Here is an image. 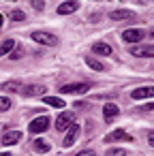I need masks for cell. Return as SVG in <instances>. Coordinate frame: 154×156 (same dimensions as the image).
Here are the masks:
<instances>
[{
	"instance_id": "1",
	"label": "cell",
	"mask_w": 154,
	"mask_h": 156,
	"mask_svg": "<svg viewBox=\"0 0 154 156\" xmlns=\"http://www.w3.org/2000/svg\"><path fill=\"white\" fill-rule=\"evenodd\" d=\"M32 41L34 43H41V45H49V47H54V45H58V37H54L52 32H43V30H34L32 34Z\"/></svg>"
},
{
	"instance_id": "2",
	"label": "cell",
	"mask_w": 154,
	"mask_h": 156,
	"mask_svg": "<svg viewBox=\"0 0 154 156\" xmlns=\"http://www.w3.org/2000/svg\"><path fill=\"white\" fill-rule=\"evenodd\" d=\"M73 122H75V113H73V111H62V113L56 118V128H58V130H66Z\"/></svg>"
},
{
	"instance_id": "3",
	"label": "cell",
	"mask_w": 154,
	"mask_h": 156,
	"mask_svg": "<svg viewBox=\"0 0 154 156\" xmlns=\"http://www.w3.org/2000/svg\"><path fill=\"white\" fill-rule=\"evenodd\" d=\"M47 128H49V118L47 115H39V118H34L30 122V133L32 135H39V133H43Z\"/></svg>"
},
{
	"instance_id": "4",
	"label": "cell",
	"mask_w": 154,
	"mask_h": 156,
	"mask_svg": "<svg viewBox=\"0 0 154 156\" xmlns=\"http://www.w3.org/2000/svg\"><path fill=\"white\" fill-rule=\"evenodd\" d=\"M79 130H81V128H79V124H75V122H73V124L66 128V137L62 139V145H64V147H71V145L77 141V137H79Z\"/></svg>"
},
{
	"instance_id": "5",
	"label": "cell",
	"mask_w": 154,
	"mask_h": 156,
	"mask_svg": "<svg viewBox=\"0 0 154 156\" xmlns=\"http://www.w3.org/2000/svg\"><path fill=\"white\" fill-rule=\"evenodd\" d=\"M62 94H86L88 92V86L86 83H64L60 88Z\"/></svg>"
},
{
	"instance_id": "6",
	"label": "cell",
	"mask_w": 154,
	"mask_h": 156,
	"mask_svg": "<svg viewBox=\"0 0 154 156\" xmlns=\"http://www.w3.org/2000/svg\"><path fill=\"white\" fill-rule=\"evenodd\" d=\"M109 17L113 22H126V20H135V13L131 9H116V11L109 13Z\"/></svg>"
},
{
	"instance_id": "7",
	"label": "cell",
	"mask_w": 154,
	"mask_h": 156,
	"mask_svg": "<svg viewBox=\"0 0 154 156\" xmlns=\"http://www.w3.org/2000/svg\"><path fill=\"white\" fill-rule=\"evenodd\" d=\"M122 39H124L126 43H139V41L143 39V30H139V28H128V30L122 32Z\"/></svg>"
},
{
	"instance_id": "8",
	"label": "cell",
	"mask_w": 154,
	"mask_h": 156,
	"mask_svg": "<svg viewBox=\"0 0 154 156\" xmlns=\"http://www.w3.org/2000/svg\"><path fill=\"white\" fill-rule=\"evenodd\" d=\"M105 141L107 143H113V141H133V137L126 133V130H122V128H118V130H113V133H109L107 137H105Z\"/></svg>"
},
{
	"instance_id": "9",
	"label": "cell",
	"mask_w": 154,
	"mask_h": 156,
	"mask_svg": "<svg viewBox=\"0 0 154 156\" xmlns=\"http://www.w3.org/2000/svg\"><path fill=\"white\" fill-rule=\"evenodd\" d=\"M79 9V2L77 0H69V2H62L60 7H58V13L60 15H71V13H75Z\"/></svg>"
},
{
	"instance_id": "10",
	"label": "cell",
	"mask_w": 154,
	"mask_h": 156,
	"mask_svg": "<svg viewBox=\"0 0 154 156\" xmlns=\"http://www.w3.org/2000/svg\"><path fill=\"white\" fill-rule=\"evenodd\" d=\"M20 139H22V133H20V130H9V133L2 135V139H0V141H2V145H15Z\"/></svg>"
},
{
	"instance_id": "11",
	"label": "cell",
	"mask_w": 154,
	"mask_h": 156,
	"mask_svg": "<svg viewBox=\"0 0 154 156\" xmlns=\"http://www.w3.org/2000/svg\"><path fill=\"white\" fill-rule=\"evenodd\" d=\"M120 113V109H118V105H113V103H107L105 107H103V115H105V122H111L116 115Z\"/></svg>"
},
{
	"instance_id": "12",
	"label": "cell",
	"mask_w": 154,
	"mask_h": 156,
	"mask_svg": "<svg viewBox=\"0 0 154 156\" xmlns=\"http://www.w3.org/2000/svg\"><path fill=\"white\" fill-rule=\"evenodd\" d=\"M152 96V88H137V90H133L131 92V98L133 101H141V98H150Z\"/></svg>"
},
{
	"instance_id": "13",
	"label": "cell",
	"mask_w": 154,
	"mask_h": 156,
	"mask_svg": "<svg viewBox=\"0 0 154 156\" xmlns=\"http://www.w3.org/2000/svg\"><path fill=\"white\" fill-rule=\"evenodd\" d=\"M92 51L98 54V56H111V45L101 41V43H94V45H92Z\"/></svg>"
},
{
	"instance_id": "14",
	"label": "cell",
	"mask_w": 154,
	"mask_h": 156,
	"mask_svg": "<svg viewBox=\"0 0 154 156\" xmlns=\"http://www.w3.org/2000/svg\"><path fill=\"white\" fill-rule=\"evenodd\" d=\"M131 54L137 56V58H148V56H152V47H148V45H135L131 49Z\"/></svg>"
},
{
	"instance_id": "15",
	"label": "cell",
	"mask_w": 154,
	"mask_h": 156,
	"mask_svg": "<svg viewBox=\"0 0 154 156\" xmlns=\"http://www.w3.org/2000/svg\"><path fill=\"white\" fill-rule=\"evenodd\" d=\"M22 92H24L26 96H43V94H45V88H43V86H26Z\"/></svg>"
},
{
	"instance_id": "16",
	"label": "cell",
	"mask_w": 154,
	"mask_h": 156,
	"mask_svg": "<svg viewBox=\"0 0 154 156\" xmlns=\"http://www.w3.org/2000/svg\"><path fill=\"white\" fill-rule=\"evenodd\" d=\"M43 103L45 105H49V107H58V109H62L66 103L62 101V98H58V96H43Z\"/></svg>"
},
{
	"instance_id": "17",
	"label": "cell",
	"mask_w": 154,
	"mask_h": 156,
	"mask_svg": "<svg viewBox=\"0 0 154 156\" xmlns=\"http://www.w3.org/2000/svg\"><path fill=\"white\" fill-rule=\"evenodd\" d=\"M84 60H86V64H88L90 69H94V71H105V64H103L101 60H96V58H92V56H86Z\"/></svg>"
},
{
	"instance_id": "18",
	"label": "cell",
	"mask_w": 154,
	"mask_h": 156,
	"mask_svg": "<svg viewBox=\"0 0 154 156\" xmlns=\"http://www.w3.org/2000/svg\"><path fill=\"white\" fill-rule=\"evenodd\" d=\"M13 47H15V41H13V39L2 41V43H0V56H7V54H11V51H13Z\"/></svg>"
},
{
	"instance_id": "19",
	"label": "cell",
	"mask_w": 154,
	"mask_h": 156,
	"mask_svg": "<svg viewBox=\"0 0 154 156\" xmlns=\"http://www.w3.org/2000/svg\"><path fill=\"white\" fill-rule=\"evenodd\" d=\"M32 147L37 150V152H49V143L45 141V139H34V143H32Z\"/></svg>"
},
{
	"instance_id": "20",
	"label": "cell",
	"mask_w": 154,
	"mask_h": 156,
	"mask_svg": "<svg viewBox=\"0 0 154 156\" xmlns=\"http://www.w3.org/2000/svg\"><path fill=\"white\" fill-rule=\"evenodd\" d=\"M2 90H7V92H20L22 83L20 81H7V83H2Z\"/></svg>"
},
{
	"instance_id": "21",
	"label": "cell",
	"mask_w": 154,
	"mask_h": 156,
	"mask_svg": "<svg viewBox=\"0 0 154 156\" xmlns=\"http://www.w3.org/2000/svg\"><path fill=\"white\" fill-rule=\"evenodd\" d=\"M11 98H7V96H0V111H9L11 109Z\"/></svg>"
},
{
	"instance_id": "22",
	"label": "cell",
	"mask_w": 154,
	"mask_h": 156,
	"mask_svg": "<svg viewBox=\"0 0 154 156\" xmlns=\"http://www.w3.org/2000/svg\"><path fill=\"white\" fill-rule=\"evenodd\" d=\"M107 156H126V150H122V147H111V150L107 152Z\"/></svg>"
},
{
	"instance_id": "23",
	"label": "cell",
	"mask_w": 154,
	"mask_h": 156,
	"mask_svg": "<svg viewBox=\"0 0 154 156\" xmlns=\"http://www.w3.org/2000/svg\"><path fill=\"white\" fill-rule=\"evenodd\" d=\"M11 17H13V22H24V20H26L24 11H20V9H17V11H13V13H11Z\"/></svg>"
},
{
	"instance_id": "24",
	"label": "cell",
	"mask_w": 154,
	"mask_h": 156,
	"mask_svg": "<svg viewBox=\"0 0 154 156\" xmlns=\"http://www.w3.org/2000/svg\"><path fill=\"white\" fill-rule=\"evenodd\" d=\"M11 58H13V60H15V58H22V47H17V49L13 47V51H11Z\"/></svg>"
},
{
	"instance_id": "25",
	"label": "cell",
	"mask_w": 154,
	"mask_h": 156,
	"mask_svg": "<svg viewBox=\"0 0 154 156\" xmlns=\"http://www.w3.org/2000/svg\"><path fill=\"white\" fill-rule=\"evenodd\" d=\"M75 156H96V154H94L92 150H81V152H77Z\"/></svg>"
},
{
	"instance_id": "26",
	"label": "cell",
	"mask_w": 154,
	"mask_h": 156,
	"mask_svg": "<svg viewBox=\"0 0 154 156\" xmlns=\"http://www.w3.org/2000/svg\"><path fill=\"white\" fill-rule=\"evenodd\" d=\"M32 7L37 11H43V0H32Z\"/></svg>"
},
{
	"instance_id": "27",
	"label": "cell",
	"mask_w": 154,
	"mask_h": 156,
	"mask_svg": "<svg viewBox=\"0 0 154 156\" xmlns=\"http://www.w3.org/2000/svg\"><path fill=\"white\" fill-rule=\"evenodd\" d=\"M0 156H15V154H11V152H0Z\"/></svg>"
},
{
	"instance_id": "28",
	"label": "cell",
	"mask_w": 154,
	"mask_h": 156,
	"mask_svg": "<svg viewBox=\"0 0 154 156\" xmlns=\"http://www.w3.org/2000/svg\"><path fill=\"white\" fill-rule=\"evenodd\" d=\"M2 22H5V17H2V15H0V28H2Z\"/></svg>"
}]
</instances>
